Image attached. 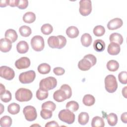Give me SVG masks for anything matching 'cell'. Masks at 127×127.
<instances>
[{
    "instance_id": "obj_45",
    "label": "cell",
    "mask_w": 127,
    "mask_h": 127,
    "mask_svg": "<svg viewBox=\"0 0 127 127\" xmlns=\"http://www.w3.org/2000/svg\"><path fill=\"white\" fill-rule=\"evenodd\" d=\"M53 72L56 75H62L65 72L64 69L61 67H57L53 69Z\"/></svg>"
},
{
    "instance_id": "obj_6",
    "label": "cell",
    "mask_w": 127,
    "mask_h": 127,
    "mask_svg": "<svg viewBox=\"0 0 127 127\" xmlns=\"http://www.w3.org/2000/svg\"><path fill=\"white\" fill-rule=\"evenodd\" d=\"M35 77V72L33 70H30L21 73L19 75V80L21 83L28 84L32 82Z\"/></svg>"
},
{
    "instance_id": "obj_50",
    "label": "cell",
    "mask_w": 127,
    "mask_h": 127,
    "mask_svg": "<svg viewBox=\"0 0 127 127\" xmlns=\"http://www.w3.org/2000/svg\"><path fill=\"white\" fill-rule=\"evenodd\" d=\"M5 89L4 86L2 84H0V95L5 92Z\"/></svg>"
},
{
    "instance_id": "obj_27",
    "label": "cell",
    "mask_w": 127,
    "mask_h": 127,
    "mask_svg": "<svg viewBox=\"0 0 127 127\" xmlns=\"http://www.w3.org/2000/svg\"><path fill=\"white\" fill-rule=\"evenodd\" d=\"M89 115L86 112H81L78 117V122L81 125H85L89 121Z\"/></svg>"
},
{
    "instance_id": "obj_51",
    "label": "cell",
    "mask_w": 127,
    "mask_h": 127,
    "mask_svg": "<svg viewBox=\"0 0 127 127\" xmlns=\"http://www.w3.org/2000/svg\"><path fill=\"white\" fill-rule=\"evenodd\" d=\"M127 86H125L124 88L122 89V94L124 96V97L126 98V95H127Z\"/></svg>"
},
{
    "instance_id": "obj_2",
    "label": "cell",
    "mask_w": 127,
    "mask_h": 127,
    "mask_svg": "<svg viewBox=\"0 0 127 127\" xmlns=\"http://www.w3.org/2000/svg\"><path fill=\"white\" fill-rule=\"evenodd\" d=\"M57 85V81L56 78L49 76L42 79L39 83V88L43 90H50L55 88Z\"/></svg>"
},
{
    "instance_id": "obj_20",
    "label": "cell",
    "mask_w": 127,
    "mask_h": 127,
    "mask_svg": "<svg viewBox=\"0 0 127 127\" xmlns=\"http://www.w3.org/2000/svg\"><path fill=\"white\" fill-rule=\"evenodd\" d=\"M94 49L98 52H101L105 50V43L101 39H96L93 43Z\"/></svg>"
},
{
    "instance_id": "obj_34",
    "label": "cell",
    "mask_w": 127,
    "mask_h": 127,
    "mask_svg": "<svg viewBox=\"0 0 127 127\" xmlns=\"http://www.w3.org/2000/svg\"><path fill=\"white\" fill-rule=\"evenodd\" d=\"M67 109L71 112H76L79 109L78 103L75 101H70L68 102L65 106Z\"/></svg>"
},
{
    "instance_id": "obj_12",
    "label": "cell",
    "mask_w": 127,
    "mask_h": 127,
    "mask_svg": "<svg viewBox=\"0 0 127 127\" xmlns=\"http://www.w3.org/2000/svg\"><path fill=\"white\" fill-rule=\"evenodd\" d=\"M11 42L6 38H1L0 40V50L3 53L9 52L12 47Z\"/></svg>"
},
{
    "instance_id": "obj_38",
    "label": "cell",
    "mask_w": 127,
    "mask_h": 127,
    "mask_svg": "<svg viewBox=\"0 0 127 127\" xmlns=\"http://www.w3.org/2000/svg\"><path fill=\"white\" fill-rule=\"evenodd\" d=\"M40 115L44 120H47L50 119L52 117L53 113L52 111L50 110L42 109L40 112Z\"/></svg>"
},
{
    "instance_id": "obj_22",
    "label": "cell",
    "mask_w": 127,
    "mask_h": 127,
    "mask_svg": "<svg viewBox=\"0 0 127 127\" xmlns=\"http://www.w3.org/2000/svg\"><path fill=\"white\" fill-rule=\"evenodd\" d=\"M81 43L82 45L85 47H88L90 46L92 43V37L89 34L85 33L83 34L81 37Z\"/></svg>"
},
{
    "instance_id": "obj_23",
    "label": "cell",
    "mask_w": 127,
    "mask_h": 127,
    "mask_svg": "<svg viewBox=\"0 0 127 127\" xmlns=\"http://www.w3.org/2000/svg\"><path fill=\"white\" fill-rule=\"evenodd\" d=\"M36 20V15L31 11L27 12L23 16V20L27 23H32Z\"/></svg>"
},
{
    "instance_id": "obj_35",
    "label": "cell",
    "mask_w": 127,
    "mask_h": 127,
    "mask_svg": "<svg viewBox=\"0 0 127 127\" xmlns=\"http://www.w3.org/2000/svg\"><path fill=\"white\" fill-rule=\"evenodd\" d=\"M41 31L43 34L48 35L50 34L53 32V28L51 24L49 23H46L42 26L41 28Z\"/></svg>"
},
{
    "instance_id": "obj_4",
    "label": "cell",
    "mask_w": 127,
    "mask_h": 127,
    "mask_svg": "<svg viewBox=\"0 0 127 127\" xmlns=\"http://www.w3.org/2000/svg\"><path fill=\"white\" fill-rule=\"evenodd\" d=\"M58 117L61 121L67 124H72L75 121L74 114L67 109L60 111Z\"/></svg>"
},
{
    "instance_id": "obj_13",
    "label": "cell",
    "mask_w": 127,
    "mask_h": 127,
    "mask_svg": "<svg viewBox=\"0 0 127 127\" xmlns=\"http://www.w3.org/2000/svg\"><path fill=\"white\" fill-rule=\"evenodd\" d=\"M121 51L120 45L116 43L111 42L108 45L107 52L111 55H117Z\"/></svg>"
},
{
    "instance_id": "obj_29",
    "label": "cell",
    "mask_w": 127,
    "mask_h": 127,
    "mask_svg": "<svg viewBox=\"0 0 127 127\" xmlns=\"http://www.w3.org/2000/svg\"><path fill=\"white\" fill-rule=\"evenodd\" d=\"M107 69L110 71H116L119 67V63L115 60H110L106 64Z\"/></svg>"
},
{
    "instance_id": "obj_10",
    "label": "cell",
    "mask_w": 127,
    "mask_h": 127,
    "mask_svg": "<svg viewBox=\"0 0 127 127\" xmlns=\"http://www.w3.org/2000/svg\"><path fill=\"white\" fill-rule=\"evenodd\" d=\"M30 59L26 57H21L15 62V67L19 69H25L29 67L30 65Z\"/></svg>"
},
{
    "instance_id": "obj_32",
    "label": "cell",
    "mask_w": 127,
    "mask_h": 127,
    "mask_svg": "<svg viewBox=\"0 0 127 127\" xmlns=\"http://www.w3.org/2000/svg\"><path fill=\"white\" fill-rule=\"evenodd\" d=\"M107 120L108 124L111 126H115L118 122L117 115L113 113H110L107 116Z\"/></svg>"
},
{
    "instance_id": "obj_1",
    "label": "cell",
    "mask_w": 127,
    "mask_h": 127,
    "mask_svg": "<svg viewBox=\"0 0 127 127\" xmlns=\"http://www.w3.org/2000/svg\"><path fill=\"white\" fill-rule=\"evenodd\" d=\"M33 96L31 91L24 88H19L15 93V97L19 102H27L30 101Z\"/></svg>"
},
{
    "instance_id": "obj_14",
    "label": "cell",
    "mask_w": 127,
    "mask_h": 127,
    "mask_svg": "<svg viewBox=\"0 0 127 127\" xmlns=\"http://www.w3.org/2000/svg\"><path fill=\"white\" fill-rule=\"evenodd\" d=\"M53 98L58 102H62L68 99L65 92L61 89L56 90L54 93Z\"/></svg>"
},
{
    "instance_id": "obj_11",
    "label": "cell",
    "mask_w": 127,
    "mask_h": 127,
    "mask_svg": "<svg viewBox=\"0 0 127 127\" xmlns=\"http://www.w3.org/2000/svg\"><path fill=\"white\" fill-rule=\"evenodd\" d=\"M123 24V20L120 18H115L110 20L107 24V28L109 30H113L120 28Z\"/></svg>"
},
{
    "instance_id": "obj_21",
    "label": "cell",
    "mask_w": 127,
    "mask_h": 127,
    "mask_svg": "<svg viewBox=\"0 0 127 127\" xmlns=\"http://www.w3.org/2000/svg\"><path fill=\"white\" fill-rule=\"evenodd\" d=\"M59 39L57 36H52L49 37L48 39V44L49 46L53 49H59Z\"/></svg>"
},
{
    "instance_id": "obj_15",
    "label": "cell",
    "mask_w": 127,
    "mask_h": 127,
    "mask_svg": "<svg viewBox=\"0 0 127 127\" xmlns=\"http://www.w3.org/2000/svg\"><path fill=\"white\" fill-rule=\"evenodd\" d=\"M92 66L91 63L87 59L83 58L78 63V67L79 69L82 71L89 70Z\"/></svg>"
},
{
    "instance_id": "obj_42",
    "label": "cell",
    "mask_w": 127,
    "mask_h": 127,
    "mask_svg": "<svg viewBox=\"0 0 127 127\" xmlns=\"http://www.w3.org/2000/svg\"><path fill=\"white\" fill-rule=\"evenodd\" d=\"M83 58L88 60L91 63L92 66H94L96 64L97 59L95 56H94L93 55L87 54L85 55Z\"/></svg>"
},
{
    "instance_id": "obj_7",
    "label": "cell",
    "mask_w": 127,
    "mask_h": 127,
    "mask_svg": "<svg viewBox=\"0 0 127 127\" xmlns=\"http://www.w3.org/2000/svg\"><path fill=\"white\" fill-rule=\"evenodd\" d=\"M79 5V11L82 16H86L90 14L92 11V2L90 0H81Z\"/></svg>"
},
{
    "instance_id": "obj_19",
    "label": "cell",
    "mask_w": 127,
    "mask_h": 127,
    "mask_svg": "<svg viewBox=\"0 0 127 127\" xmlns=\"http://www.w3.org/2000/svg\"><path fill=\"white\" fill-rule=\"evenodd\" d=\"M109 40L111 42L116 43L120 45L123 43L124 39L121 34L116 32L113 33L110 35Z\"/></svg>"
},
{
    "instance_id": "obj_3",
    "label": "cell",
    "mask_w": 127,
    "mask_h": 127,
    "mask_svg": "<svg viewBox=\"0 0 127 127\" xmlns=\"http://www.w3.org/2000/svg\"><path fill=\"white\" fill-rule=\"evenodd\" d=\"M105 87L109 93L115 92L118 88V83L116 77L113 74H109L106 76L105 80Z\"/></svg>"
},
{
    "instance_id": "obj_39",
    "label": "cell",
    "mask_w": 127,
    "mask_h": 127,
    "mask_svg": "<svg viewBox=\"0 0 127 127\" xmlns=\"http://www.w3.org/2000/svg\"><path fill=\"white\" fill-rule=\"evenodd\" d=\"M12 98V95L9 90H6L4 93L0 95L1 100L5 103L9 102Z\"/></svg>"
},
{
    "instance_id": "obj_48",
    "label": "cell",
    "mask_w": 127,
    "mask_h": 127,
    "mask_svg": "<svg viewBox=\"0 0 127 127\" xmlns=\"http://www.w3.org/2000/svg\"><path fill=\"white\" fill-rule=\"evenodd\" d=\"M127 112H125V113H123L121 116V121L125 124L127 123Z\"/></svg>"
},
{
    "instance_id": "obj_18",
    "label": "cell",
    "mask_w": 127,
    "mask_h": 127,
    "mask_svg": "<svg viewBox=\"0 0 127 127\" xmlns=\"http://www.w3.org/2000/svg\"><path fill=\"white\" fill-rule=\"evenodd\" d=\"M66 34L68 37L70 38H75L78 36L79 30L76 27L71 26L66 29Z\"/></svg>"
},
{
    "instance_id": "obj_40",
    "label": "cell",
    "mask_w": 127,
    "mask_h": 127,
    "mask_svg": "<svg viewBox=\"0 0 127 127\" xmlns=\"http://www.w3.org/2000/svg\"><path fill=\"white\" fill-rule=\"evenodd\" d=\"M118 79L119 81L123 84L127 83V72L126 71L121 72L118 75Z\"/></svg>"
},
{
    "instance_id": "obj_31",
    "label": "cell",
    "mask_w": 127,
    "mask_h": 127,
    "mask_svg": "<svg viewBox=\"0 0 127 127\" xmlns=\"http://www.w3.org/2000/svg\"><path fill=\"white\" fill-rule=\"evenodd\" d=\"M19 32L22 37H27L31 35L32 31L30 27L26 25H23L19 28Z\"/></svg>"
},
{
    "instance_id": "obj_26",
    "label": "cell",
    "mask_w": 127,
    "mask_h": 127,
    "mask_svg": "<svg viewBox=\"0 0 127 127\" xmlns=\"http://www.w3.org/2000/svg\"><path fill=\"white\" fill-rule=\"evenodd\" d=\"M37 70L40 73L46 74L50 72L51 70V66L47 63H42L38 65Z\"/></svg>"
},
{
    "instance_id": "obj_9",
    "label": "cell",
    "mask_w": 127,
    "mask_h": 127,
    "mask_svg": "<svg viewBox=\"0 0 127 127\" xmlns=\"http://www.w3.org/2000/svg\"><path fill=\"white\" fill-rule=\"evenodd\" d=\"M0 76L6 80H11L14 77L15 72L10 67L3 65L0 68Z\"/></svg>"
},
{
    "instance_id": "obj_8",
    "label": "cell",
    "mask_w": 127,
    "mask_h": 127,
    "mask_svg": "<svg viewBox=\"0 0 127 127\" xmlns=\"http://www.w3.org/2000/svg\"><path fill=\"white\" fill-rule=\"evenodd\" d=\"M23 113L25 119L29 122L35 120L37 117V113L36 109L33 106L29 105L25 107L23 110Z\"/></svg>"
},
{
    "instance_id": "obj_46",
    "label": "cell",
    "mask_w": 127,
    "mask_h": 127,
    "mask_svg": "<svg viewBox=\"0 0 127 127\" xmlns=\"http://www.w3.org/2000/svg\"><path fill=\"white\" fill-rule=\"evenodd\" d=\"M46 127H59V125L56 121H50L49 122H48L45 125Z\"/></svg>"
},
{
    "instance_id": "obj_25",
    "label": "cell",
    "mask_w": 127,
    "mask_h": 127,
    "mask_svg": "<svg viewBox=\"0 0 127 127\" xmlns=\"http://www.w3.org/2000/svg\"><path fill=\"white\" fill-rule=\"evenodd\" d=\"M82 102L83 104L87 106H91L95 102L94 97L91 94H86L83 98Z\"/></svg>"
},
{
    "instance_id": "obj_49",
    "label": "cell",
    "mask_w": 127,
    "mask_h": 127,
    "mask_svg": "<svg viewBox=\"0 0 127 127\" xmlns=\"http://www.w3.org/2000/svg\"><path fill=\"white\" fill-rule=\"evenodd\" d=\"M8 5V0H1L0 6V7H5Z\"/></svg>"
},
{
    "instance_id": "obj_43",
    "label": "cell",
    "mask_w": 127,
    "mask_h": 127,
    "mask_svg": "<svg viewBox=\"0 0 127 127\" xmlns=\"http://www.w3.org/2000/svg\"><path fill=\"white\" fill-rule=\"evenodd\" d=\"M28 5V1L27 0H18L17 6L21 9H25Z\"/></svg>"
},
{
    "instance_id": "obj_33",
    "label": "cell",
    "mask_w": 127,
    "mask_h": 127,
    "mask_svg": "<svg viewBox=\"0 0 127 127\" xmlns=\"http://www.w3.org/2000/svg\"><path fill=\"white\" fill-rule=\"evenodd\" d=\"M49 95L48 91L43 90L40 88H39L37 91L36 94V96L37 98L39 100H43L48 98Z\"/></svg>"
},
{
    "instance_id": "obj_24",
    "label": "cell",
    "mask_w": 127,
    "mask_h": 127,
    "mask_svg": "<svg viewBox=\"0 0 127 127\" xmlns=\"http://www.w3.org/2000/svg\"><path fill=\"white\" fill-rule=\"evenodd\" d=\"M92 127H103L105 126V122L102 118L99 116L94 117L91 121Z\"/></svg>"
},
{
    "instance_id": "obj_16",
    "label": "cell",
    "mask_w": 127,
    "mask_h": 127,
    "mask_svg": "<svg viewBox=\"0 0 127 127\" xmlns=\"http://www.w3.org/2000/svg\"><path fill=\"white\" fill-rule=\"evenodd\" d=\"M5 38L10 40L11 43L15 42L18 38V35L16 32L12 29H7L4 34Z\"/></svg>"
},
{
    "instance_id": "obj_17",
    "label": "cell",
    "mask_w": 127,
    "mask_h": 127,
    "mask_svg": "<svg viewBox=\"0 0 127 127\" xmlns=\"http://www.w3.org/2000/svg\"><path fill=\"white\" fill-rule=\"evenodd\" d=\"M16 50L18 53L20 54H25L27 53L29 50V45L26 41H21L17 43Z\"/></svg>"
},
{
    "instance_id": "obj_47",
    "label": "cell",
    "mask_w": 127,
    "mask_h": 127,
    "mask_svg": "<svg viewBox=\"0 0 127 127\" xmlns=\"http://www.w3.org/2000/svg\"><path fill=\"white\" fill-rule=\"evenodd\" d=\"M18 1V0H8V5L11 7L17 6Z\"/></svg>"
},
{
    "instance_id": "obj_28",
    "label": "cell",
    "mask_w": 127,
    "mask_h": 127,
    "mask_svg": "<svg viewBox=\"0 0 127 127\" xmlns=\"http://www.w3.org/2000/svg\"><path fill=\"white\" fill-rule=\"evenodd\" d=\"M20 106L16 103H12L9 104L7 107L8 112L12 115L18 114L20 111Z\"/></svg>"
},
{
    "instance_id": "obj_5",
    "label": "cell",
    "mask_w": 127,
    "mask_h": 127,
    "mask_svg": "<svg viewBox=\"0 0 127 127\" xmlns=\"http://www.w3.org/2000/svg\"><path fill=\"white\" fill-rule=\"evenodd\" d=\"M30 44L32 49L36 52L42 51L45 47L44 40L43 38L40 35L34 36L31 40Z\"/></svg>"
},
{
    "instance_id": "obj_36",
    "label": "cell",
    "mask_w": 127,
    "mask_h": 127,
    "mask_svg": "<svg viewBox=\"0 0 127 127\" xmlns=\"http://www.w3.org/2000/svg\"><path fill=\"white\" fill-rule=\"evenodd\" d=\"M93 32L95 36L97 37H101L105 34V29L104 27L102 25H97L94 28Z\"/></svg>"
},
{
    "instance_id": "obj_37",
    "label": "cell",
    "mask_w": 127,
    "mask_h": 127,
    "mask_svg": "<svg viewBox=\"0 0 127 127\" xmlns=\"http://www.w3.org/2000/svg\"><path fill=\"white\" fill-rule=\"evenodd\" d=\"M41 108L42 109H46L50 110L53 112V111H54L56 109V105L53 102L51 101H48L43 103L42 105Z\"/></svg>"
},
{
    "instance_id": "obj_41",
    "label": "cell",
    "mask_w": 127,
    "mask_h": 127,
    "mask_svg": "<svg viewBox=\"0 0 127 127\" xmlns=\"http://www.w3.org/2000/svg\"><path fill=\"white\" fill-rule=\"evenodd\" d=\"M60 89L63 90L65 92L68 99L71 97L72 95V91L71 87L68 85L66 84H63L61 86Z\"/></svg>"
},
{
    "instance_id": "obj_30",
    "label": "cell",
    "mask_w": 127,
    "mask_h": 127,
    "mask_svg": "<svg viewBox=\"0 0 127 127\" xmlns=\"http://www.w3.org/2000/svg\"><path fill=\"white\" fill-rule=\"evenodd\" d=\"M12 122V119L9 116H4L0 118V125L1 127H10Z\"/></svg>"
},
{
    "instance_id": "obj_44",
    "label": "cell",
    "mask_w": 127,
    "mask_h": 127,
    "mask_svg": "<svg viewBox=\"0 0 127 127\" xmlns=\"http://www.w3.org/2000/svg\"><path fill=\"white\" fill-rule=\"evenodd\" d=\"M58 37L59 39V41H60L59 49H61L65 46L66 44V39L65 37L62 35H58Z\"/></svg>"
}]
</instances>
